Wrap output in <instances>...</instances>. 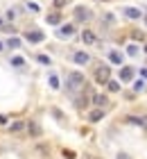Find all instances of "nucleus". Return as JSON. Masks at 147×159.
Returning <instances> with one entry per match:
<instances>
[{
	"mask_svg": "<svg viewBox=\"0 0 147 159\" xmlns=\"http://www.w3.org/2000/svg\"><path fill=\"white\" fill-rule=\"evenodd\" d=\"M127 123H131V125H141L143 118H138V116H127Z\"/></svg>",
	"mask_w": 147,
	"mask_h": 159,
	"instance_id": "nucleus-20",
	"label": "nucleus"
},
{
	"mask_svg": "<svg viewBox=\"0 0 147 159\" xmlns=\"http://www.w3.org/2000/svg\"><path fill=\"white\" fill-rule=\"evenodd\" d=\"M0 50H5V43H2V41H0Z\"/></svg>",
	"mask_w": 147,
	"mask_h": 159,
	"instance_id": "nucleus-33",
	"label": "nucleus"
},
{
	"mask_svg": "<svg viewBox=\"0 0 147 159\" xmlns=\"http://www.w3.org/2000/svg\"><path fill=\"white\" fill-rule=\"evenodd\" d=\"M118 159H129V155H124V152H120V155H118Z\"/></svg>",
	"mask_w": 147,
	"mask_h": 159,
	"instance_id": "nucleus-30",
	"label": "nucleus"
},
{
	"mask_svg": "<svg viewBox=\"0 0 147 159\" xmlns=\"http://www.w3.org/2000/svg\"><path fill=\"white\" fill-rule=\"evenodd\" d=\"M134 39H141V41H143V39H145V34H143V32H134Z\"/></svg>",
	"mask_w": 147,
	"mask_h": 159,
	"instance_id": "nucleus-28",
	"label": "nucleus"
},
{
	"mask_svg": "<svg viewBox=\"0 0 147 159\" xmlns=\"http://www.w3.org/2000/svg\"><path fill=\"white\" fill-rule=\"evenodd\" d=\"M50 86H52V89H59V77L57 75H50Z\"/></svg>",
	"mask_w": 147,
	"mask_h": 159,
	"instance_id": "nucleus-21",
	"label": "nucleus"
},
{
	"mask_svg": "<svg viewBox=\"0 0 147 159\" xmlns=\"http://www.w3.org/2000/svg\"><path fill=\"white\" fill-rule=\"evenodd\" d=\"M63 157L66 159H75V152H72V150H63Z\"/></svg>",
	"mask_w": 147,
	"mask_h": 159,
	"instance_id": "nucleus-26",
	"label": "nucleus"
},
{
	"mask_svg": "<svg viewBox=\"0 0 147 159\" xmlns=\"http://www.w3.org/2000/svg\"><path fill=\"white\" fill-rule=\"evenodd\" d=\"M120 80H122V82H131V80H134V68H131V66H124V68L120 70Z\"/></svg>",
	"mask_w": 147,
	"mask_h": 159,
	"instance_id": "nucleus-8",
	"label": "nucleus"
},
{
	"mask_svg": "<svg viewBox=\"0 0 147 159\" xmlns=\"http://www.w3.org/2000/svg\"><path fill=\"white\" fill-rule=\"evenodd\" d=\"M102 118H104V109H93L91 114H88V120H91V123H97Z\"/></svg>",
	"mask_w": 147,
	"mask_h": 159,
	"instance_id": "nucleus-10",
	"label": "nucleus"
},
{
	"mask_svg": "<svg viewBox=\"0 0 147 159\" xmlns=\"http://www.w3.org/2000/svg\"><path fill=\"white\" fill-rule=\"evenodd\" d=\"M7 48H20V39H16V37H11L9 41H7Z\"/></svg>",
	"mask_w": 147,
	"mask_h": 159,
	"instance_id": "nucleus-18",
	"label": "nucleus"
},
{
	"mask_svg": "<svg viewBox=\"0 0 147 159\" xmlns=\"http://www.w3.org/2000/svg\"><path fill=\"white\" fill-rule=\"evenodd\" d=\"M134 91H145V82L143 80H138V82L134 84Z\"/></svg>",
	"mask_w": 147,
	"mask_h": 159,
	"instance_id": "nucleus-23",
	"label": "nucleus"
},
{
	"mask_svg": "<svg viewBox=\"0 0 147 159\" xmlns=\"http://www.w3.org/2000/svg\"><path fill=\"white\" fill-rule=\"evenodd\" d=\"M145 23H147V16H145Z\"/></svg>",
	"mask_w": 147,
	"mask_h": 159,
	"instance_id": "nucleus-37",
	"label": "nucleus"
},
{
	"mask_svg": "<svg viewBox=\"0 0 147 159\" xmlns=\"http://www.w3.org/2000/svg\"><path fill=\"white\" fill-rule=\"evenodd\" d=\"M122 14H124L127 18H134V20L143 16V11H141V9H136V7H124V9H122Z\"/></svg>",
	"mask_w": 147,
	"mask_h": 159,
	"instance_id": "nucleus-7",
	"label": "nucleus"
},
{
	"mask_svg": "<svg viewBox=\"0 0 147 159\" xmlns=\"http://www.w3.org/2000/svg\"><path fill=\"white\" fill-rule=\"evenodd\" d=\"M72 61L79 64V66H86V64L91 61V57H88V52H82V50H77V52L72 55Z\"/></svg>",
	"mask_w": 147,
	"mask_h": 159,
	"instance_id": "nucleus-4",
	"label": "nucleus"
},
{
	"mask_svg": "<svg viewBox=\"0 0 147 159\" xmlns=\"http://www.w3.org/2000/svg\"><path fill=\"white\" fill-rule=\"evenodd\" d=\"M63 5H66V0H54V7H57V9H61Z\"/></svg>",
	"mask_w": 147,
	"mask_h": 159,
	"instance_id": "nucleus-27",
	"label": "nucleus"
},
{
	"mask_svg": "<svg viewBox=\"0 0 147 159\" xmlns=\"http://www.w3.org/2000/svg\"><path fill=\"white\" fill-rule=\"evenodd\" d=\"M106 86H109V91H120V82H115V80H109Z\"/></svg>",
	"mask_w": 147,
	"mask_h": 159,
	"instance_id": "nucleus-17",
	"label": "nucleus"
},
{
	"mask_svg": "<svg viewBox=\"0 0 147 159\" xmlns=\"http://www.w3.org/2000/svg\"><path fill=\"white\" fill-rule=\"evenodd\" d=\"M109 80H111V68L109 66H100L97 70H95V82L97 84H106Z\"/></svg>",
	"mask_w": 147,
	"mask_h": 159,
	"instance_id": "nucleus-2",
	"label": "nucleus"
},
{
	"mask_svg": "<svg viewBox=\"0 0 147 159\" xmlns=\"http://www.w3.org/2000/svg\"><path fill=\"white\" fill-rule=\"evenodd\" d=\"M127 55H129V57H136V55H138V46H134V43H131V46L127 48Z\"/></svg>",
	"mask_w": 147,
	"mask_h": 159,
	"instance_id": "nucleus-19",
	"label": "nucleus"
},
{
	"mask_svg": "<svg viewBox=\"0 0 147 159\" xmlns=\"http://www.w3.org/2000/svg\"><path fill=\"white\" fill-rule=\"evenodd\" d=\"M48 23L50 25H59V23H61V14H59V11H54V14H48Z\"/></svg>",
	"mask_w": 147,
	"mask_h": 159,
	"instance_id": "nucleus-12",
	"label": "nucleus"
},
{
	"mask_svg": "<svg viewBox=\"0 0 147 159\" xmlns=\"http://www.w3.org/2000/svg\"><path fill=\"white\" fill-rule=\"evenodd\" d=\"M109 59H111L113 64H122V55H120V52H115V50H113V52H109Z\"/></svg>",
	"mask_w": 147,
	"mask_h": 159,
	"instance_id": "nucleus-16",
	"label": "nucleus"
},
{
	"mask_svg": "<svg viewBox=\"0 0 147 159\" xmlns=\"http://www.w3.org/2000/svg\"><path fill=\"white\" fill-rule=\"evenodd\" d=\"M91 9L88 7H84V5H79L77 9H75V20H79V23H84V20H91Z\"/></svg>",
	"mask_w": 147,
	"mask_h": 159,
	"instance_id": "nucleus-3",
	"label": "nucleus"
},
{
	"mask_svg": "<svg viewBox=\"0 0 147 159\" xmlns=\"http://www.w3.org/2000/svg\"><path fill=\"white\" fill-rule=\"evenodd\" d=\"M86 105H88V96H79V98L75 100V107H77V109H84Z\"/></svg>",
	"mask_w": 147,
	"mask_h": 159,
	"instance_id": "nucleus-14",
	"label": "nucleus"
},
{
	"mask_svg": "<svg viewBox=\"0 0 147 159\" xmlns=\"http://www.w3.org/2000/svg\"><path fill=\"white\" fill-rule=\"evenodd\" d=\"M23 64H25L23 57H14V59H11V66H23Z\"/></svg>",
	"mask_w": 147,
	"mask_h": 159,
	"instance_id": "nucleus-22",
	"label": "nucleus"
},
{
	"mask_svg": "<svg viewBox=\"0 0 147 159\" xmlns=\"http://www.w3.org/2000/svg\"><path fill=\"white\" fill-rule=\"evenodd\" d=\"M82 39H84V43H88V46H93V43L97 41V39H95V34H93L91 30H84V32H82Z\"/></svg>",
	"mask_w": 147,
	"mask_h": 159,
	"instance_id": "nucleus-11",
	"label": "nucleus"
},
{
	"mask_svg": "<svg viewBox=\"0 0 147 159\" xmlns=\"http://www.w3.org/2000/svg\"><path fill=\"white\" fill-rule=\"evenodd\" d=\"M36 59H39L41 64H45V66L50 64V57H48V55H39V57H36Z\"/></svg>",
	"mask_w": 147,
	"mask_h": 159,
	"instance_id": "nucleus-24",
	"label": "nucleus"
},
{
	"mask_svg": "<svg viewBox=\"0 0 147 159\" xmlns=\"http://www.w3.org/2000/svg\"><path fill=\"white\" fill-rule=\"evenodd\" d=\"M72 34H75V27H72V25H61L57 30V37L59 39H68V37H72Z\"/></svg>",
	"mask_w": 147,
	"mask_h": 159,
	"instance_id": "nucleus-5",
	"label": "nucleus"
},
{
	"mask_svg": "<svg viewBox=\"0 0 147 159\" xmlns=\"http://www.w3.org/2000/svg\"><path fill=\"white\" fill-rule=\"evenodd\" d=\"M86 159H97V157H91V155H86Z\"/></svg>",
	"mask_w": 147,
	"mask_h": 159,
	"instance_id": "nucleus-34",
	"label": "nucleus"
},
{
	"mask_svg": "<svg viewBox=\"0 0 147 159\" xmlns=\"http://www.w3.org/2000/svg\"><path fill=\"white\" fill-rule=\"evenodd\" d=\"M23 127H25V120H14L11 125H9V129H11V132H20Z\"/></svg>",
	"mask_w": 147,
	"mask_h": 159,
	"instance_id": "nucleus-15",
	"label": "nucleus"
},
{
	"mask_svg": "<svg viewBox=\"0 0 147 159\" xmlns=\"http://www.w3.org/2000/svg\"><path fill=\"white\" fill-rule=\"evenodd\" d=\"M141 75H143V77H147V68H143V70H141Z\"/></svg>",
	"mask_w": 147,
	"mask_h": 159,
	"instance_id": "nucleus-32",
	"label": "nucleus"
},
{
	"mask_svg": "<svg viewBox=\"0 0 147 159\" xmlns=\"http://www.w3.org/2000/svg\"><path fill=\"white\" fill-rule=\"evenodd\" d=\"M0 27H2V18H0Z\"/></svg>",
	"mask_w": 147,
	"mask_h": 159,
	"instance_id": "nucleus-35",
	"label": "nucleus"
},
{
	"mask_svg": "<svg viewBox=\"0 0 147 159\" xmlns=\"http://www.w3.org/2000/svg\"><path fill=\"white\" fill-rule=\"evenodd\" d=\"M68 89L70 91H77V89H82V86L86 84V77L79 73V70H72V73H68Z\"/></svg>",
	"mask_w": 147,
	"mask_h": 159,
	"instance_id": "nucleus-1",
	"label": "nucleus"
},
{
	"mask_svg": "<svg viewBox=\"0 0 147 159\" xmlns=\"http://www.w3.org/2000/svg\"><path fill=\"white\" fill-rule=\"evenodd\" d=\"M25 39H27L29 43H41V41H43V32H39V30H29V32H25Z\"/></svg>",
	"mask_w": 147,
	"mask_h": 159,
	"instance_id": "nucleus-6",
	"label": "nucleus"
},
{
	"mask_svg": "<svg viewBox=\"0 0 147 159\" xmlns=\"http://www.w3.org/2000/svg\"><path fill=\"white\" fill-rule=\"evenodd\" d=\"M52 116H54V118H59V120H63V114H61V111H59V109H57V107H54V109H52Z\"/></svg>",
	"mask_w": 147,
	"mask_h": 159,
	"instance_id": "nucleus-25",
	"label": "nucleus"
},
{
	"mask_svg": "<svg viewBox=\"0 0 147 159\" xmlns=\"http://www.w3.org/2000/svg\"><path fill=\"white\" fill-rule=\"evenodd\" d=\"M7 120H9V118H7V116H2V114H0V125H7Z\"/></svg>",
	"mask_w": 147,
	"mask_h": 159,
	"instance_id": "nucleus-29",
	"label": "nucleus"
},
{
	"mask_svg": "<svg viewBox=\"0 0 147 159\" xmlns=\"http://www.w3.org/2000/svg\"><path fill=\"white\" fill-rule=\"evenodd\" d=\"M145 52H147V43H145Z\"/></svg>",
	"mask_w": 147,
	"mask_h": 159,
	"instance_id": "nucleus-36",
	"label": "nucleus"
},
{
	"mask_svg": "<svg viewBox=\"0 0 147 159\" xmlns=\"http://www.w3.org/2000/svg\"><path fill=\"white\" fill-rule=\"evenodd\" d=\"M141 127H145V129H147V116L143 118V123H141Z\"/></svg>",
	"mask_w": 147,
	"mask_h": 159,
	"instance_id": "nucleus-31",
	"label": "nucleus"
},
{
	"mask_svg": "<svg viewBox=\"0 0 147 159\" xmlns=\"http://www.w3.org/2000/svg\"><path fill=\"white\" fill-rule=\"evenodd\" d=\"M93 102L97 105V107H104L109 100H106V96H102V93H95V96H93Z\"/></svg>",
	"mask_w": 147,
	"mask_h": 159,
	"instance_id": "nucleus-13",
	"label": "nucleus"
},
{
	"mask_svg": "<svg viewBox=\"0 0 147 159\" xmlns=\"http://www.w3.org/2000/svg\"><path fill=\"white\" fill-rule=\"evenodd\" d=\"M27 129H29V134H32L34 139H36V136H41V125H39V123L29 120V123H27Z\"/></svg>",
	"mask_w": 147,
	"mask_h": 159,
	"instance_id": "nucleus-9",
	"label": "nucleus"
}]
</instances>
